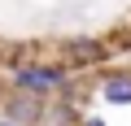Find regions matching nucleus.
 <instances>
[{"mask_svg": "<svg viewBox=\"0 0 131 126\" xmlns=\"http://www.w3.org/2000/svg\"><path fill=\"white\" fill-rule=\"evenodd\" d=\"M70 83H74V74L66 70L57 57H39V52H31L18 70H9V87L13 91L35 96V100H48V104L70 91Z\"/></svg>", "mask_w": 131, "mask_h": 126, "instance_id": "obj_1", "label": "nucleus"}, {"mask_svg": "<svg viewBox=\"0 0 131 126\" xmlns=\"http://www.w3.org/2000/svg\"><path fill=\"white\" fill-rule=\"evenodd\" d=\"M109 57H114V52H109L105 35H74V39L57 44V61H61V65L70 70L74 78H79V74H88V70H101Z\"/></svg>", "mask_w": 131, "mask_h": 126, "instance_id": "obj_2", "label": "nucleus"}, {"mask_svg": "<svg viewBox=\"0 0 131 126\" xmlns=\"http://www.w3.org/2000/svg\"><path fill=\"white\" fill-rule=\"evenodd\" d=\"M0 117H9L18 126H48V100H35V96H22L9 87V100L0 109Z\"/></svg>", "mask_w": 131, "mask_h": 126, "instance_id": "obj_3", "label": "nucleus"}, {"mask_svg": "<svg viewBox=\"0 0 131 126\" xmlns=\"http://www.w3.org/2000/svg\"><path fill=\"white\" fill-rule=\"evenodd\" d=\"M96 96H101L105 104H114V109H127V104H131V65H122V70H101V74H96Z\"/></svg>", "mask_w": 131, "mask_h": 126, "instance_id": "obj_4", "label": "nucleus"}, {"mask_svg": "<svg viewBox=\"0 0 131 126\" xmlns=\"http://www.w3.org/2000/svg\"><path fill=\"white\" fill-rule=\"evenodd\" d=\"M79 126H109V122H105L101 113H83V122H79Z\"/></svg>", "mask_w": 131, "mask_h": 126, "instance_id": "obj_5", "label": "nucleus"}, {"mask_svg": "<svg viewBox=\"0 0 131 126\" xmlns=\"http://www.w3.org/2000/svg\"><path fill=\"white\" fill-rule=\"evenodd\" d=\"M5 100H9V78L0 74V109H5Z\"/></svg>", "mask_w": 131, "mask_h": 126, "instance_id": "obj_6", "label": "nucleus"}, {"mask_svg": "<svg viewBox=\"0 0 131 126\" xmlns=\"http://www.w3.org/2000/svg\"><path fill=\"white\" fill-rule=\"evenodd\" d=\"M0 126H18V122H9V117H0Z\"/></svg>", "mask_w": 131, "mask_h": 126, "instance_id": "obj_7", "label": "nucleus"}]
</instances>
